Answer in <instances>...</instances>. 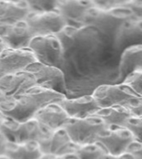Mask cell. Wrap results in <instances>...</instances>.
<instances>
[{"instance_id":"cell-1","label":"cell","mask_w":142,"mask_h":159,"mask_svg":"<svg viewBox=\"0 0 142 159\" xmlns=\"http://www.w3.org/2000/svg\"><path fill=\"white\" fill-rule=\"evenodd\" d=\"M92 95L99 108L123 105L133 114H141L142 96L123 83L99 85Z\"/></svg>"},{"instance_id":"cell-2","label":"cell","mask_w":142,"mask_h":159,"mask_svg":"<svg viewBox=\"0 0 142 159\" xmlns=\"http://www.w3.org/2000/svg\"><path fill=\"white\" fill-rule=\"evenodd\" d=\"M133 17H136L129 8L121 4L107 8L93 6L86 13L82 25L113 35L123 22Z\"/></svg>"},{"instance_id":"cell-3","label":"cell","mask_w":142,"mask_h":159,"mask_svg":"<svg viewBox=\"0 0 142 159\" xmlns=\"http://www.w3.org/2000/svg\"><path fill=\"white\" fill-rule=\"evenodd\" d=\"M0 131L4 134L8 142L13 143L38 142L51 132L45 129L34 118L26 121H17L7 117L0 126Z\"/></svg>"},{"instance_id":"cell-4","label":"cell","mask_w":142,"mask_h":159,"mask_svg":"<svg viewBox=\"0 0 142 159\" xmlns=\"http://www.w3.org/2000/svg\"><path fill=\"white\" fill-rule=\"evenodd\" d=\"M107 124L97 117L88 115L83 118H69L63 127L70 139L76 145L97 141Z\"/></svg>"},{"instance_id":"cell-5","label":"cell","mask_w":142,"mask_h":159,"mask_svg":"<svg viewBox=\"0 0 142 159\" xmlns=\"http://www.w3.org/2000/svg\"><path fill=\"white\" fill-rule=\"evenodd\" d=\"M28 48L34 53L38 62L60 69L62 66L65 52L56 35L35 36Z\"/></svg>"},{"instance_id":"cell-6","label":"cell","mask_w":142,"mask_h":159,"mask_svg":"<svg viewBox=\"0 0 142 159\" xmlns=\"http://www.w3.org/2000/svg\"><path fill=\"white\" fill-rule=\"evenodd\" d=\"M135 141H138L127 129L122 126L107 125L97 139L107 153L117 156L125 153Z\"/></svg>"},{"instance_id":"cell-7","label":"cell","mask_w":142,"mask_h":159,"mask_svg":"<svg viewBox=\"0 0 142 159\" xmlns=\"http://www.w3.org/2000/svg\"><path fill=\"white\" fill-rule=\"evenodd\" d=\"M33 75L36 84L52 89L60 94L67 93V87L63 71L60 68L35 61L25 69Z\"/></svg>"},{"instance_id":"cell-8","label":"cell","mask_w":142,"mask_h":159,"mask_svg":"<svg viewBox=\"0 0 142 159\" xmlns=\"http://www.w3.org/2000/svg\"><path fill=\"white\" fill-rule=\"evenodd\" d=\"M25 21L35 36L55 35L67 25V21L57 10L46 12L30 11Z\"/></svg>"},{"instance_id":"cell-9","label":"cell","mask_w":142,"mask_h":159,"mask_svg":"<svg viewBox=\"0 0 142 159\" xmlns=\"http://www.w3.org/2000/svg\"><path fill=\"white\" fill-rule=\"evenodd\" d=\"M39 107L25 94L7 97L0 103V111L5 117L17 121H26L34 117Z\"/></svg>"},{"instance_id":"cell-10","label":"cell","mask_w":142,"mask_h":159,"mask_svg":"<svg viewBox=\"0 0 142 159\" xmlns=\"http://www.w3.org/2000/svg\"><path fill=\"white\" fill-rule=\"evenodd\" d=\"M37 61L30 48L6 47L0 53V66L5 74L24 70L30 64Z\"/></svg>"},{"instance_id":"cell-11","label":"cell","mask_w":142,"mask_h":159,"mask_svg":"<svg viewBox=\"0 0 142 159\" xmlns=\"http://www.w3.org/2000/svg\"><path fill=\"white\" fill-rule=\"evenodd\" d=\"M37 143L42 154L62 155L73 153L77 147L63 128L50 132Z\"/></svg>"},{"instance_id":"cell-12","label":"cell","mask_w":142,"mask_h":159,"mask_svg":"<svg viewBox=\"0 0 142 159\" xmlns=\"http://www.w3.org/2000/svg\"><path fill=\"white\" fill-rule=\"evenodd\" d=\"M34 37V33L32 32L25 20L12 24L5 25L0 34V37L6 47L14 49L27 48Z\"/></svg>"},{"instance_id":"cell-13","label":"cell","mask_w":142,"mask_h":159,"mask_svg":"<svg viewBox=\"0 0 142 159\" xmlns=\"http://www.w3.org/2000/svg\"><path fill=\"white\" fill-rule=\"evenodd\" d=\"M36 84L33 75L27 70L5 74L0 80V89L6 97L24 94L27 89Z\"/></svg>"},{"instance_id":"cell-14","label":"cell","mask_w":142,"mask_h":159,"mask_svg":"<svg viewBox=\"0 0 142 159\" xmlns=\"http://www.w3.org/2000/svg\"><path fill=\"white\" fill-rule=\"evenodd\" d=\"M141 18L133 17L124 22L115 32L114 46L117 50H123L135 44H141Z\"/></svg>"},{"instance_id":"cell-15","label":"cell","mask_w":142,"mask_h":159,"mask_svg":"<svg viewBox=\"0 0 142 159\" xmlns=\"http://www.w3.org/2000/svg\"><path fill=\"white\" fill-rule=\"evenodd\" d=\"M33 118L45 129L52 132L62 129L70 117L58 103H52L40 108Z\"/></svg>"},{"instance_id":"cell-16","label":"cell","mask_w":142,"mask_h":159,"mask_svg":"<svg viewBox=\"0 0 142 159\" xmlns=\"http://www.w3.org/2000/svg\"><path fill=\"white\" fill-rule=\"evenodd\" d=\"M57 103L67 112L70 118L87 117L100 109L96 99L92 94L72 99H67L66 97Z\"/></svg>"},{"instance_id":"cell-17","label":"cell","mask_w":142,"mask_h":159,"mask_svg":"<svg viewBox=\"0 0 142 159\" xmlns=\"http://www.w3.org/2000/svg\"><path fill=\"white\" fill-rule=\"evenodd\" d=\"M93 6L90 0H58L57 11L64 17L67 25L70 22L82 24L85 15Z\"/></svg>"},{"instance_id":"cell-18","label":"cell","mask_w":142,"mask_h":159,"mask_svg":"<svg viewBox=\"0 0 142 159\" xmlns=\"http://www.w3.org/2000/svg\"><path fill=\"white\" fill-rule=\"evenodd\" d=\"M137 69H142L141 44L132 45L122 51L116 83H121L127 75Z\"/></svg>"},{"instance_id":"cell-19","label":"cell","mask_w":142,"mask_h":159,"mask_svg":"<svg viewBox=\"0 0 142 159\" xmlns=\"http://www.w3.org/2000/svg\"><path fill=\"white\" fill-rule=\"evenodd\" d=\"M29 12L23 0H0V22L2 25L25 20Z\"/></svg>"},{"instance_id":"cell-20","label":"cell","mask_w":142,"mask_h":159,"mask_svg":"<svg viewBox=\"0 0 142 159\" xmlns=\"http://www.w3.org/2000/svg\"><path fill=\"white\" fill-rule=\"evenodd\" d=\"M90 115L102 119L107 125L124 127L127 119L133 114L123 105H112L100 108Z\"/></svg>"},{"instance_id":"cell-21","label":"cell","mask_w":142,"mask_h":159,"mask_svg":"<svg viewBox=\"0 0 142 159\" xmlns=\"http://www.w3.org/2000/svg\"><path fill=\"white\" fill-rule=\"evenodd\" d=\"M37 141H29L22 143H8L5 155L10 159H38L42 156Z\"/></svg>"},{"instance_id":"cell-22","label":"cell","mask_w":142,"mask_h":159,"mask_svg":"<svg viewBox=\"0 0 142 159\" xmlns=\"http://www.w3.org/2000/svg\"><path fill=\"white\" fill-rule=\"evenodd\" d=\"M24 94L31 98L39 107V109L52 103H57L66 98L65 94L37 84L29 88Z\"/></svg>"},{"instance_id":"cell-23","label":"cell","mask_w":142,"mask_h":159,"mask_svg":"<svg viewBox=\"0 0 142 159\" xmlns=\"http://www.w3.org/2000/svg\"><path fill=\"white\" fill-rule=\"evenodd\" d=\"M77 159H103L107 154V150L99 142L77 145L74 151Z\"/></svg>"},{"instance_id":"cell-24","label":"cell","mask_w":142,"mask_h":159,"mask_svg":"<svg viewBox=\"0 0 142 159\" xmlns=\"http://www.w3.org/2000/svg\"><path fill=\"white\" fill-rule=\"evenodd\" d=\"M30 11L46 12L57 10L58 0H23Z\"/></svg>"},{"instance_id":"cell-25","label":"cell","mask_w":142,"mask_h":159,"mask_svg":"<svg viewBox=\"0 0 142 159\" xmlns=\"http://www.w3.org/2000/svg\"><path fill=\"white\" fill-rule=\"evenodd\" d=\"M121 83L128 85L138 94L142 95V69H137L130 72L125 77Z\"/></svg>"},{"instance_id":"cell-26","label":"cell","mask_w":142,"mask_h":159,"mask_svg":"<svg viewBox=\"0 0 142 159\" xmlns=\"http://www.w3.org/2000/svg\"><path fill=\"white\" fill-rule=\"evenodd\" d=\"M124 127L131 133L138 141L141 142L142 117L138 115H131L125 121Z\"/></svg>"},{"instance_id":"cell-27","label":"cell","mask_w":142,"mask_h":159,"mask_svg":"<svg viewBox=\"0 0 142 159\" xmlns=\"http://www.w3.org/2000/svg\"><path fill=\"white\" fill-rule=\"evenodd\" d=\"M90 1L92 2V4L95 7L107 8V7L119 6L126 0H90Z\"/></svg>"},{"instance_id":"cell-28","label":"cell","mask_w":142,"mask_h":159,"mask_svg":"<svg viewBox=\"0 0 142 159\" xmlns=\"http://www.w3.org/2000/svg\"><path fill=\"white\" fill-rule=\"evenodd\" d=\"M38 159H77L76 155L73 153L62 154V155H54V154H42Z\"/></svg>"},{"instance_id":"cell-29","label":"cell","mask_w":142,"mask_h":159,"mask_svg":"<svg viewBox=\"0 0 142 159\" xmlns=\"http://www.w3.org/2000/svg\"><path fill=\"white\" fill-rule=\"evenodd\" d=\"M8 143L9 142L7 139V138L4 136V134L0 131V156L5 155Z\"/></svg>"},{"instance_id":"cell-30","label":"cell","mask_w":142,"mask_h":159,"mask_svg":"<svg viewBox=\"0 0 142 159\" xmlns=\"http://www.w3.org/2000/svg\"><path fill=\"white\" fill-rule=\"evenodd\" d=\"M6 45H5V43L3 42V41H2V39H1V37H0V53L2 52V50L5 49L6 48Z\"/></svg>"},{"instance_id":"cell-31","label":"cell","mask_w":142,"mask_h":159,"mask_svg":"<svg viewBox=\"0 0 142 159\" xmlns=\"http://www.w3.org/2000/svg\"><path fill=\"white\" fill-rule=\"evenodd\" d=\"M7 97H6V95L4 94V93L0 89V103L2 101V100H4L5 99H6Z\"/></svg>"},{"instance_id":"cell-32","label":"cell","mask_w":142,"mask_h":159,"mask_svg":"<svg viewBox=\"0 0 142 159\" xmlns=\"http://www.w3.org/2000/svg\"><path fill=\"white\" fill-rule=\"evenodd\" d=\"M5 118H6V117L4 116V114H2V112L0 111V126L2 125V122H3V120L5 119Z\"/></svg>"},{"instance_id":"cell-33","label":"cell","mask_w":142,"mask_h":159,"mask_svg":"<svg viewBox=\"0 0 142 159\" xmlns=\"http://www.w3.org/2000/svg\"><path fill=\"white\" fill-rule=\"evenodd\" d=\"M4 75H5L4 71L2 70V68H1V66H0V80H1V78H2V77Z\"/></svg>"},{"instance_id":"cell-34","label":"cell","mask_w":142,"mask_h":159,"mask_svg":"<svg viewBox=\"0 0 142 159\" xmlns=\"http://www.w3.org/2000/svg\"><path fill=\"white\" fill-rule=\"evenodd\" d=\"M4 26L5 25H2L1 22H0V34H1V32H2V30L4 28Z\"/></svg>"},{"instance_id":"cell-35","label":"cell","mask_w":142,"mask_h":159,"mask_svg":"<svg viewBox=\"0 0 142 159\" xmlns=\"http://www.w3.org/2000/svg\"><path fill=\"white\" fill-rule=\"evenodd\" d=\"M0 159H10L9 157H7L6 155H2V156H0Z\"/></svg>"}]
</instances>
